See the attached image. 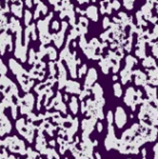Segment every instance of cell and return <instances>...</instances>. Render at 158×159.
Segmentation results:
<instances>
[{"label": "cell", "instance_id": "cell-4", "mask_svg": "<svg viewBox=\"0 0 158 159\" xmlns=\"http://www.w3.org/2000/svg\"><path fill=\"white\" fill-rule=\"evenodd\" d=\"M72 109H73L74 113L77 112V108H76V100L73 99V105H72Z\"/></svg>", "mask_w": 158, "mask_h": 159}, {"label": "cell", "instance_id": "cell-1", "mask_svg": "<svg viewBox=\"0 0 158 159\" xmlns=\"http://www.w3.org/2000/svg\"><path fill=\"white\" fill-rule=\"evenodd\" d=\"M115 121L117 124L118 128H122L126 125V121H127V116H126V113L121 107H117L115 113Z\"/></svg>", "mask_w": 158, "mask_h": 159}, {"label": "cell", "instance_id": "cell-6", "mask_svg": "<svg viewBox=\"0 0 158 159\" xmlns=\"http://www.w3.org/2000/svg\"><path fill=\"white\" fill-rule=\"evenodd\" d=\"M95 157H96V159H101V156H100V154H98V153H96V154H95Z\"/></svg>", "mask_w": 158, "mask_h": 159}, {"label": "cell", "instance_id": "cell-5", "mask_svg": "<svg viewBox=\"0 0 158 159\" xmlns=\"http://www.w3.org/2000/svg\"><path fill=\"white\" fill-rule=\"evenodd\" d=\"M98 131H102V125H101V122H98Z\"/></svg>", "mask_w": 158, "mask_h": 159}, {"label": "cell", "instance_id": "cell-3", "mask_svg": "<svg viewBox=\"0 0 158 159\" xmlns=\"http://www.w3.org/2000/svg\"><path fill=\"white\" fill-rule=\"evenodd\" d=\"M113 113L111 112H108V114H107V120H108V124H109V126L111 125V122H113Z\"/></svg>", "mask_w": 158, "mask_h": 159}, {"label": "cell", "instance_id": "cell-2", "mask_svg": "<svg viewBox=\"0 0 158 159\" xmlns=\"http://www.w3.org/2000/svg\"><path fill=\"white\" fill-rule=\"evenodd\" d=\"M114 89H115V95L116 96H120L121 95V90H120V86L117 83L114 86Z\"/></svg>", "mask_w": 158, "mask_h": 159}]
</instances>
